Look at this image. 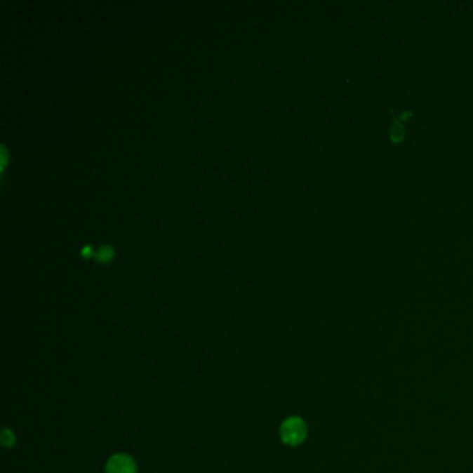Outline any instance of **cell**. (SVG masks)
<instances>
[{
    "mask_svg": "<svg viewBox=\"0 0 473 473\" xmlns=\"http://www.w3.org/2000/svg\"><path fill=\"white\" fill-rule=\"evenodd\" d=\"M91 251H92V250H91V247H89V246H86V247L82 250V254H84V255H85V254H88V253L91 254Z\"/></svg>",
    "mask_w": 473,
    "mask_h": 473,
    "instance_id": "5",
    "label": "cell"
},
{
    "mask_svg": "<svg viewBox=\"0 0 473 473\" xmlns=\"http://www.w3.org/2000/svg\"><path fill=\"white\" fill-rule=\"evenodd\" d=\"M307 437V425L301 418H288L281 426V439L288 446H298Z\"/></svg>",
    "mask_w": 473,
    "mask_h": 473,
    "instance_id": "1",
    "label": "cell"
},
{
    "mask_svg": "<svg viewBox=\"0 0 473 473\" xmlns=\"http://www.w3.org/2000/svg\"><path fill=\"white\" fill-rule=\"evenodd\" d=\"M0 441H1V446L6 447V448L13 447L15 444V436L10 429H3L1 436H0Z\"/></svg>",
    "mask_w": 473,
    "mask_h": 473,
    "instance_id": "3",
    "label": "cell"
},
{
    "mask_svg": "<svg viewBox=\"0 0 473 473\" xmlns=\"http://www.w3.org/2000/svg\"><path fill=\"white\" fill-rule=\"evenodd\" d=\"M106 473H136V462L128 454H114L106 464Z\"/></svg>",
    "mask_w": 473,
    "mask_h": 473,
    "instance_id": "2",
    "label": "cell"
},
{
    "mask_svg": "<svg viewBox=\"0 0 473 473\" xmlns=\"http://www.w3.org/2000/svg\"><path fill=\"white\" fill-rule=\"evenodd\" d=\"M112 254H113V248L110 247V246H103L102 248H99L98 251H96V258L98 260H100V261H105V260H109L110 257H112Z\"/></svg>",
    "mask_w": 473,
    "mask_h": 473,
    "instance_id": "4",
    "label": "cell"
}]
</instances>
